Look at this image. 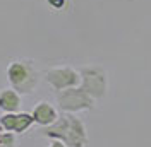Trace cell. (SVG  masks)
Returning a JSON list of instances; mask_svg holds the SVG:
<instances>
[{"label": "cell", "mask_w": 151, "mask_h": 147, "mask_svg": "<svg viewBox=\"0 0 151 147\" xmlns=\"http://www.w3.org/2000/svg\"><path fill=\"white\" fill-rule=\"evenodd\" d=\"M7 81L19 94H31L40 82V72L31 60H14L7 67Z\"/></svg>", "instance_id": "cell-1"}, {"label": "cell", "mask_w": 151, "mask_h": 147, "mask_svg": "<svg viewBox=\"0 0 151 147\" xmlns=\"http://www.w3.org/2000/svg\"><path fill=\"white\" fill-rule=\"evenodd\" d=\"M57 103L60 110L67 113H76L83 110H91L94 104V99L83 89V87H69L64 91H58L57 94Z\"/></svg>", "instance_id": "cell-2"}, {"label": "cell", "mask_w": 151, "mask_h": 147, "mask_svg": "<svg viewBox=\"0 0 151 147\" xmlns=\"http://www.w3.org/2000/svg\"><path fill=\"white\" fill-rule=\"evenodd\" d=\"M81 87L84 89L93 99L103 98L106 92V74L100 65H88L81 70Z\"/></svg>", "instance_id": "cell-3"}, {"label": "cell", "mask_w": 151, "mask_h": 147, "mask_svg": "<svg viewBox=\"0 0 151 147\" xmlns=\"http://www.w3.org/2000/svg\"><path fill=\"white\" fill-rule=\"evenodd\" d=\"M45 79L58 92L69 87H77L81 84V74L72 67H53L45 74Z\"/></svg>", "instance_id": "cell-4"}, {"label": "cell", "mask_w": 151, "mask_h": 147, "mask_svg": "<svg viewBox=\"0 0 151 147\" xmlns=\"http://www.w3.org/2000/svg\"><path fill=\"white\" fill-rule=\"evenodd\" d=\"M31 115H33L35 123L41 125V127H48V125H52L53 121H57V118H58L57 110L47 101L38 103L36 106H35V110L31 111Z\"/></svg>", "instance_id": "cell-5"}, {"label": "cell", "mask_w": 151, "mask_h": 147, "mask_svg": "<svg viewBox=\"0 0 151 147\" xmlns=\"http://www.w3.org/2000/svg\"><path fill=\"white\" fill-rule=\"evenodd\" d=\"M21 108V94L14 87L0 91V110L4 113H17Z\"/></svg>", "instance_id": "cell-6"}, {"label": "cell", "mask_w": 151, "mask_h": 147, "mask_svg": "<svg viewBox=\"0 0 151 147\" xmlns=\"http://www.w3.org/2000/svg\"><path fill=\"white\" fill-rule=\"evenodd\" d=\"M35 123L33 120V115L31 113H19L17 111V120H16V128H14V133H22Z\"/></svg>", "instance_id": "cell-7"}, {"label": "cell", "mask_w": 151, "mask_h": 147, "mask_svg": "<svg viewBox=\"0 0 151 147\" xmlns=\"http://www.w3.org/2000/svg\"><path fill=\"white\" fill-rule=\"evenodd\" d=\"M16 120H17V113H4L0 116V125H2V128L5 132H14Z\"/></svg>", "instance_id": "cell-8"}, {"label": "cell", "mask_w": 151, "mask_h": 147, "mask_svg": "<svg viewBox=\"0 0 151 147\" xmlns=\"http://www.w3.org/2000/svg\"><path fill=\"white\" fill-rule=\"evenodd\" d=\"M14 144H16L14 132H2V133H0V146L14 147Z\"/></svg>", "instance_id": "cell-9"}, {"label": "cell", "mask_w": 151, "mask_h": 147, "mask_svg": "<svg viewBox=\"0 0 151 147\" xmlns=\"http://www.w3.org/2000/svg\"><path fill=\"white\" fill-rule=\"evenodd\" d=\"M50 2V5H53L55 9H60L62 5H64V0H48Z\"/></svg>", "instance_id": "cell-10"}, {"label": "cell", "mask_w": 151, "mask_h": 147, "mask_svg": "<svg viewBox=\"0 0 151 147\" xmlns=\"http://www.w3.org/2000/svg\"><path fill=\"white\" fill-rule=\"evenodd\" d=\"M50 147H65V146H64L60 140H55V142H52V146H50Z\"/></svg>", "instance_id": "cell-11"}]
</instances>
